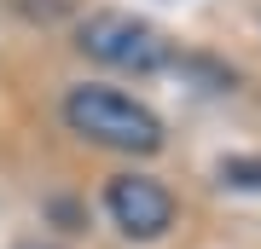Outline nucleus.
<instances>
[{"label": "nucleus", "mask_w": 261, "mask_h": 249, "mask_svg": "<svg viewBox=\"0 0 261 249\" xmlns=\"http://www.w3.org/2000/svg\"><path fill=\"white\" fill-rule=\"evenodd\" d=\"M64 122L82 139H93V145H111V151H157L163 145V122L145 110L140 99H128V93L116 87H75L64 99Z\"/></svg>", "instance_id": "nucleus-1"}, {"label": "nucleus", "mask_w": 261, "mask_h": 249, "mask_svg": "<svg viewBox=\"0 0 261 249\" xmlns=\"http://www.w3.org/2000/svg\"><path fill=\"white\" fill-rule=\"evenodd\" d=\"M221 180L226 185H261V162H226Z\"/></svg>", "instance_id": "nucleus-4"}, {"label": "nucleus", "mask_w": 261, "mask_h": 249, "mask_svg": "<svg viewBox=\"0 0 261 249\" xmlns=\"http://www.w3.org/2000/svg\"><path fill=\"white\" fill-rule=\"evenodd\" d=\"M82 52L99 58V64H111V70H134V75H145V70H157L163 58H168V41H163L151 23H140V18L99 12V18L82 23Z\"/></svg>", "instance_id": "nucleus-2"}, {"label": "nucleus", "mask_w": 261, "mask_h": 249, "mask_svg": "<svg viewBox=\"0 0 261 249\" xmlns=\"http://www.w3.org/2000/svg\"><path fill=\"white\" fill-rule=\"evenodd\" d=\"M105 203H111L116 226L134 232V238H157V232H168V220H174V197H168V185L151 180V174H116L111 191H105Z\"/></svg>", "instance_id": "nucleus-3"}]
</instances>
